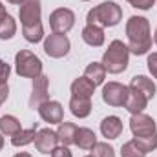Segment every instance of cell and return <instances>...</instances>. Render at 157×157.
Instances as JSON below:
<instances>
[{"label": "cell", "instance_id": "836d02e7", "mask_svg": "<svg viewBox=\"0 0 157 157\" xmlns=\"http://www.w3.org/2000/svg\"><path fill=\"white\" fill-rule=\"evenodd\" d=\"M7 2H9V4H18V6H20V4H24L26 0H7Z\"/></svg>", "mask_w": 157, "mask_h": 157}, {"label": "cell", "instance_id": "74e56055", "mask_svg": "<svg viewBox=\"0 0 157 157\" xmlns=\"http://www.w3.org/2000/svg\"><path fill=\"white\" fill-rule=\"evenodd\" d=\"M154 42L157 44V29H155V35H154Z\"/></svg>", "mask_w": 157, "mask_h": 157}, {"label": "cell", "instance_id": "d4e9b609", "mask_svg": "<svg viewBox=\"0 0 157 157\" xmlns=\"http://www.w3.org/2000/svg\"><path fill=\"white\" fill-rule=\"evenodd\" d=\"M20 130H22V126H20V121L17 117H13V115H4V117L0 119V132H2V133L13 137V135L18 133Z\"/></svg>", "mask_w": 157, "mask_h": 157}, {"label": "cell", "instance_id": "277c9868", "mask_svg": "<svg viewBox=\"0 0 157 157\" xmlns=\"http://www.w3.org/2000/svg\"><path fill=\"white\" fill-rule=\"evenodd\" d=\"M15 70H17V73L20 77L35 78L42 75V62L29 49H20L15 55Z\"/></svg>", "mask_w": 157, "mask_h": 157}, {"label": "cell", "instance_id": "44dd1931", "mask_svg": "<svg viewBox=\"0 0 157 157\" xmlns=\"http://www.w3.org/2000/svg\"><path fill=\"white\" fill-rule=\"evenodd\" d=\"M17 33V22L9 13H4L0 17V39L9 40L13 39V35Z\"/></svg>", "mask_w": 157, "mask_h": 157}, {"label": "cell", "instance_id": "e575fe53", "mask_svg": "<svg viewBox=\"0 0 157 157\" xmlns=\"http://www.w3.org/2000/svg\"><path fill=\"white\" fill-rule=\"evenodd\" d=\"M13 157H31V155L26 154V152H20V154H17V155H13Z\"/></svg>", "mask_w": 157, "mask_h": 157}, {"label": "cell", "instance_id": "5bb4252c", "mask_svg": "<svg viewBox=\"0 0 157 157\" xmlns=\"http://www.w3.org/2000/svg\"><path fill=\"white\" fill-rule=\"evenodd\" d=\"M124 126H122V121L115 115H110V117L102 119L101 122V132L106 139H117L119 135L122 133Z\"/></svg>", "mask_w": 157, "mask_h": 157}, {"label": "cell", "instance_id": "3957f363", "mask_svg": "<svg viewBox=\"0 0 157 157\" xmlns=\"http://www.w3.org/2000/svg\"><path fill=\"white\" fill-rule=\"evenodd\" d=\"M128 59H130V49L122 40H112L108 49L102 55V66L108 73H122L128 68Z\"/></svg>", "mask_w": 157, "mask_h": 157}, {"label": "cell", "instance_id": "4fadbf2b", "mask_svg": "<svg viewBox=\"0 0 157 157\" xmlns=\"http://www.w3.org/2000/svg\"><path fill=\"white\" fill-rule=\"evenodd\" d=\"M130 90H128V99H126V102H124V108L133 115V113H141L144 108H146V104H148V99H146V95L143 93V91H139V90H135V88H132V86H128Z\"/></svg>", "mask_w": 157, "mask_h": 157}, {"label": "cell", "instance_id": "83f0119b", "mask_svg": "<svg viewBox=\"0 0 157 157\" xmlns=\"http://www.w3.org/2000/svg\"><path fill=\"white\" fill-rule=\"evenodd\" d=\"M93 157H115V150L108 143H97L93 146Z\"/></svg>", "mask_w": 157, "mask_h": 157}, {"label": "cell", "instance_id": "d6a6232c", "mask_svg": "<svg viewBox=\"0 0 157 157\" xmlns=\"http://www.w3.org/2000/svg\"><path fill=\"white\" fill-rule=\"evenodd\" d=\"M7 95H9V88H7V82H6V84H0V104H2V102H6Z\"/></svg>", "mask_w": 157, "mask_h": 157}, {"label": "cell", "instance_id": "603a6c76", "mask_svg": "<svg viewBox=\"0 0 157 157\" xmlns=\"http://www.w3.org/2000/svg\"><path fill=\"white\" fill-rule=\"evenodd\" d=\"M22 35L28 42H33L37 44L42 40L44 37V28H42V22H35V24H26L22 26Z\"/></svg>", "mask_w": 157, "mask_h": 157}, {"label": "cell", "instance_id": "f1b7e54d", "mask_svg": "<svg viewBox=\"0 0 157 157\" xmlns=\"http://www.w3.org/2000/svg\"><path fill=\"white\" fill-rule=\"evenodd\" d=\"M126 2H130L133 7H137V9H143V11L150 9V7L155 4V0H126Z\"/></svg>", "mask_w": 157, "mask_h": 157}, {"label": "cell", "instance_id": "ab89813d", "mask_svg": "<svg viewBox=\"0 0 157 157\" xmlns=\"http://www.w3.org/2000/svg\"><path fill=\"white\" fill-rule=\"evenodd\" d=\"M82 2H88V0H82Z\"/></svg>", "mask_w": 157, "mask_h": 157}, {"label": "cell", "instance_id": "d6986e66", "mask_svg": "<svg viewBox=\"0 0 157 157\" xmlns=\"http://www.w3.org/2000/svg\"><path fill=\"white\" fill-rule=\"evenodd\" d=\"M75 144L82 150H93V146L97 144L95 132L90 130V128H78L77 135H75Z\"/></svg>", "mask_w": 157, "mask_h": 157}, {"label": "cell", "instance_id": "ac0fdd59", "mask_svg": "<svg viewBox=\"0 0 157 157\" xmlns=\"http://www.w3.org/2000/svg\"><path fill=\"white\" fill-rule=\"evenodd\" d=\"M70 112L78 119H84L91 113V99L84 97H71L70 101Z\"/></svg>", "mask_w": 157, "mask_h": 157}, {"label": "cell", "instance_id": "f546056e", "mask_svg": "<svg viewBox=\"0 0 157 157\" xmlns=\"http://www.w3.org/2000/svg\"><path fill=\"white\" fill-rule=\"evenodd\" d=\"M9 73H11V68L7 62L0 60V84H6L7 78H9Z\"/></svg>", "mask_w": 157, "mask_h": 157}, {"label": "cell", "instance_id": "e0dca14e", "mask_svg": "<svg viewBox=\"0 0 157 157\" xmlns=\"http://www.w3.org/2000/svg\"><path fill=\"white\" fill-rule=\"evenodd\" d=\"M82 40L88 46H93V48L102 46L104 44V31H102V28H99V26H86L82 29Z\"/></svg>", "mask_w": 157, "mask_h": 157}, {"label": "cell", "instance_id": "9c48e42d", "mask_svg": "<svg viewBox=\"0 0 157 157\" xmlns=\"http://www.w3.org/2000/svg\"><path fill=\"white\" fill-rule=\"evenodd\" d=\"M130 130L133 135H148V133H155L157 132V124L155 121L150 115L141 113H133L130 119Z\"/></svg>", "mask_w": 157, "mask_h": 157}, {"label": "cell", "instance_id": "484cf974", "mask_svg": "<svg viewBox=\"0 0 157 157\" xmlns=\"http://www.w3.org/2000/svg\"><path fill=\"white\" fill-rule=\"evenodd\" d=\"M133 141L137 143V146L143 152H154L157 148V132L155 133H148V135H133Z\"/></svg>", "mask_w": 157, "mask_h": 157}, {"label": "cell", "instance_id": "6da1fadb", "mask_svg": "<svg viewBox=\"0 0 157 157\" xmlns=\"http://www.w3.org/2000/svg\"><path fill=\"white\" fill-rule=\"evenodd\" d=\"M126 35H128V49L133 55H144L152 48L150 22L144 17H130L126 22Z\"/></svg>", "mask_w": 157, "mask_h": 157}, {"label": "cell", "instance_id": "52a82bcc", "mask_svg": "<svg viewBox=\"0 0 157 157\" xmlns=\"http://www.w3.org/2000/svg\"><path fill=\"white\" fill-rule=\"evenodd\" d=\"M128 86L121 84V82H108L102 88V101L108 106H124L126 99H128Z\"/></svg>", "mask_w": 157, "mask_h": 157}, {"label": "cell", "instance_id": "d590c367", "mask_svg": "<svg viewBox=\"0 0 157 157\" xmlns=\"http://www.w3.org/2000/svg\"><path fill=\"white\" fill-rule=\"evenodd\" d=\"M4 13H6V7H4V6H2V4H0V17H2V15H4Z\"/></svg>", "mask_w": 157, "mask_h": 157}, {"label": "cell", "instance_id": "ffe728a7", "mask_svg": "<svg viewBox=\"0 0 157 157\" xmlns=\"http://www.w3.org/2000/svg\"><path fill=\"white\" fill-rule=\"evenodd\" d=\"M130 86L135 88V90H139V91H143L148 101L154 99V95H155V84H154V80L144 77V75H135V77L132 78Z\"/></svg>", "mask_w": 157, "mask_h": 157}, {"label": "cell", "instance_id": "9a60e30c", "mask_svg": "<svg viewBox=\"0 0 157 157\" xmlns=\"http://www.w3.org/2000/svg\"><path fill=\"white\" fill-rule=\"evenodd\" d=\"M95 91V84L88 77H78L71 82V97H84V99H91Z\"/></svg>", "mask_w": 157, "mask_h": 157}, {"label": "cell", "instance_id": "ba28073f", "mask_svg": "<svg viewBox=\"0 0 157 157\" xmlns=\"http://www.w3.org/2000/svg\"><path fill=\"white\" fill-rule=\"evenodd\" d=\"M39 115L44 122L49 124H60L64 121V108L60 102L57 101H46L44 104H40L39 108Z\"/></svg>", "mask_w": 157, "mask_h": 157}, {"label": "cell", "instance_id": "2e32d148", "mask_svg": "<svg viewBox=\"0 0 157 157\" xmlns=\"http://www.w3.org/2000/svg\"><path fill=\"white\" fill-rule=\"evenodd\" d=\"M77 126L73 122H66L62 121L59 124V130H57V137H59V143L64 144V146H70V144H75V135H77Z\"/></svg>", "mask_w": 157, "mask_h": 157}, {"label": "cell", "instance_id": "4dcf8cb0", "mask_svg": "<svg viewBox=\"0 0 157 157\" xmlns=\"http://www.w3.org/2000/svg\"><path fill=\"white\" fill-rule=\"evenodd\" d=\"M51 157H71V152L68 146L60 144V146H55L53 152H51Z\"/></svg>", "mask_w": 157, "mask_h": 157}, {"label": "cell", "instance_id": "f35d334b", "mask_svg": "<svg viewBox=\"0 0 157 157\" xmlns=\"http://www.w3.org/2000/svg\"><path fill=\"white\" fill-rule=\"evenodd\" d=\"M84 157H93V155H84Z\"/></svg>", "mask_w": 157, "mask_h": 157}, {"label": "cell", "instance_id": "7c38bea8", "mask_svg": "<svg viewBox=\"0 0 157 157\" xmlns=\"http://www.w3.org/2000/svg\"><path fill=\"white\" fill-rule=\"evenodd\" d=\"M40 0H26L24 4H20V22L22 26L26 24H35V22H40Z\"/></svg>", "mask_w": 157, "mask_h": 157}, {"label": "cell", "instance_id": "5b68a950", "mask_svg": "<svg viewBox=\"0 0 157 157\" xmlns=\"http://www.w3.org/2000/svg\"><path fill=\"white\" fill-rule=\"evenodd\" d=\"M75 24V13L68 7H59L49 15V26L53 29V33H60L66 35Z\"/></svg>", "mask_w": 157, "mask_h": 157}, {"label": "cell", "instance_id": "4316f807", "mask_svg": "<svg viewBox=\"0 0 157 157\" xmlns=\"http://www.w3.org/2000/svg\"><path fill=\"white\" fill-rule=\"evenodd\" d=\"M121 155L122 157H144L146 155V152H143V150L137 146V143L132 139V141H128V143L122 144V148H121Z\"/></svg>", "mask_w": 157, "mask_h": 157}, {"label": "cell", "instance_id": "7a4b0ae2", "mask_svg": "<svg viewBox=\"0 0 157 157\" xmlns=\"http://www.w3.org/2000/svg\"><path fill=\"white\" fill-rule=\"evenodd\" d=\"M122 18V9L115 2H102L97 7L88 11L86 22L88 26H99V28H113Z\"/></svg>", "mask_w": 157, "mask_h": 157}, {"label": "cell", "instance_id": "8d00e7d4", "mask_svg": "<svg viewBox=\"0 0 157 157\" xmlns=\"http://www.w3.org/2000/svg\"><path fill=\"white\" fill-rule=\"evenodd\" d=\"M2 146H4V137L0 135V150H2Z\"/></svg>", "mask_w": 157, "mask_h": 157}, {"label": "cell", "instance_id": "1f68e13d", "mask_svg": "<svg viewBox=\"0 0 157 157\" xmlns=\"http://www.w3.org/2000/svg\"><path fill=\"white\" fill-rule=\"evenodd\" d=\"M148 70H150V73H152V77L157 78V53H152V55H148Z\"/></svg>", "mask_w": 157, "mask_h": 157}, {"label": "cell", "instance_id": "8992f818", "mask_svg": "<svg viewBox=\"0 0 157 157\" xmlns=\"http://www.w3.org/2000/svg\"><path fill=\"white\" fill-rule=\"evenodd\" d=\"M44 51L51 59H62L70 53V39L60 33H51L44 40Z\"/></svg>", "mask_w": 157, "mask_h": 157}, {"label": "cell", "instance_id": "8fae6325", "mask_svg": "<svg viewBox=\"0 0 157 157\" xmlns=\"http://www.w3.org/2000/svg\"><path fill=\"white\" fill-rule=\"evenodd\" d=\"M57 144H59L57 132H53L49 128H44V130L37 132V135H35V148L40 154H51Z\"/></svg>", "mask_w": 157, "mask_h": 157}, {"label": "cell", "instance_id": "30bf717a", "mask_svg": "<svg viewBox=\"0 0 157 157\" xmlns=\"http://www.w3.org/2000/svg\"><path fill=\"white\" fill-rule=\"evenodd\" d=\"M48 86H49V78L46 75H39V77L33 78V93L29 97V108L35 110L40 104H44L46 101H49Z\"/></svg>", "mask_w": 157, "mask_h": 157}, {"label": "cell", "instance_id": "cb8c5ba5", "mask_svg": "<svg viewBox=\"0 0 157 157\" xmlns=\"http://www.w3.org/2000/svg\"><path fill=\"white\" fill-rule=\"evenodd\" d=\"M35 135H37V124L33 128H28V130H20L18 133H15L11 137V144L13 146H26L29 143L35 141Z\"/></svg>", "mask_w": 157, "mask_h": 157}, {"label": "cell", "instance_id": "7402d4cb", "mask_svg": "<svg viewBox=\"0 0 157 157\" xmlns=\"http://www.w3.org/2000/svg\"><path fill=\"white\" fill-rule=\"evenodd\" d=\"M84 77H88L95 86H97V84H102L104 78H106V70H104L102 62H91V64L86 68Z\"/></svg>", "mask_w": 157, "mask_h": 157}]
</instances>
